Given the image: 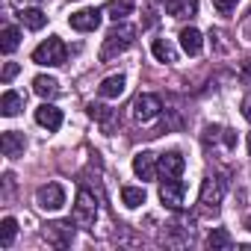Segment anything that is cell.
<instances>
[{
    "label": "cell",
    "instance_id": "25",
    "mask_svg": "<svg viewBox=\"0 0 251 251\" xmlns=\"http://www.w3.org/2000/svg\"><path fill=\"white\" fill-rule=\"evenodd\" d=\"M18 45H21V33H18L15 27H3V33H0V50H3V53H12Z\"/></svg>",
    "mask_w": 251,
    "mask_h": 251
},
{
    "label": "cell",
    "instance_id": "31",
    "mask_svg": "<svg viewBox=\"0 0 251 251\" xmlns=\"http://www.w3.org/2000/svg\"><path fill=\"white\" fill-rule=\"evenodd\" d=\"M245 227H248V230H251V216H248V219H245Z\"/></svg>",
    "mask_w": 251,
    "mask_h": 251
},
{
    "label": "cell",
    "instance_id": "23",
    "mask_svg": "<svg viewBox=\"0 0 251 251\" xmlns=\"http://www.w3.org/2000/svg\"><path fill=\"white\" fill-rule=\"evenodd\" d=\"M21 24L24 27H30V30H42L45 24H48V15L42 12V9H21Z\"/></svg>",
    "mask_w": 251,
    "mask_h": 251
},
{
    "label": "cell",
    "instance_id": "1",
    "mask_svg": "<svg viewBox=\"0 0 251 251\" xmlns=\"http://www.w3.org/2000/svg\"><path fill=\"white\" fill-rule=\"evenodd\" d=\"M133 42H136V27L115 21V27H112V30L106 33V39H103V48H100V59H103V62H109L112 56H118V53H124V50H127Z\"/></svg>",
    "mask_w": 251,
    "mask_h": 251
},
{
    "label": "cell",
    "instance_id": "27",
    "mask_svg": "<svg viewBox=\"0 0 251 251\" xmlns=\"http://www.w3.org/2000/svg\"><path fill=\"white\" fill-rule=\"evenodd\" d=\"M89 115H92V118H100V121H103V127L109 130V124H112V112H109L106 106H100V103H89Z\"/></svg>",
    "mask_w": 251,
    "mask_h": 251
},
{
    "label": "cell",
    "instance_id": "11",
    "mask_svg": "<svg viewBox=\"0 0 251 251\" xmlns=\"http://www.w3.org/2000/svg\"><path fill=\"white\" fill-rule=\"evenodd\" d=\"M133 175H136L139 180H154V177L160 175L157 157H154L151 151H139V154L133 157Z\"/></svg>",
    "mask_w": 251,
    "mask_h": 251
},
{
    "label": "cell",
    "instance_id": "6",
    "mask_svg": "<svg viewBox=\"0 0 251 251\" xmlns=\"http://www.w3.org/2000/svg\"><path fill=\"white\" fill-rule=\"evenodd\" d=\"M183 195H186L183 180L172 177V180H163V183H160V201H163L169 210H180V207H183Z\"/></svg>",
    "mask_w": 251,
    "mask_h": 251
},
{
    "label": "cell",
    "instance_id": "32",
    "mask_svg": "<svg viewBox=\"0 0 251 251\" xmlns=\"http://www.w3.org/2000/svg\"><path fill=\"white\" fill-rule=\"evenodd\" d=\"M18 3H27V0H18ZM33 3H39V0H33Z\"/></svg>",
    "mask_w": 251,
    "mask_h": 251
},
{
    "label": "cell",
    "instance_id": "14",
    "mask_svg": "<svg viewBox=\"0 0 251 251\" xmlns=\"http://www.w3.org/2000/svg\"><path fill=\"white\" fill-rule=\"evenodd\" d=\"M24 133H18V130H6L3 136H0V148H3V157H9V160H15V157H21L24 154Z\"/></svg>",
    "mask_w": 251,
    "mask_h": 251
},
{
    "label": "cell",
    "instance_id": "4",
    "mask_svg": "<svg viewBox=\"0 0 251 251\" xmlns=\"http://www.w3.org/2000/svg\"><path fill=\"white\" fill-rule=\"evenodd\" d=\"M36 204H39L45 213H56V210L65 207V189H62L59 183H45V186H39V192H36Z\"/></svg>",
    "mask_w": 251,
    "mask_h": 251
},
{
    "label": "cell",
    "instance_id": "17",
    "mask_svg": "<svg viewBox=\"0 0 251 251\" xmlns=\"http://www.w3.org/2000/svg\"><path fill=\"white\" fill-rule=\"evenodd\" d=\"M124 86H127L124 74H112V77L100 80V86H98V95H100V98H118V95L124 92Z\"/></svg>",
    "mask_w": 251,
    "mask_h": 251
},
{
    "label": "cell",
    "instance_id": "16",
    "mask_svg": "<svg viewBox=\"0 0 251 251\" xmlns=\"http://www.w3.org/2000/svg\"><path fill=\"white\" fill-rule=\"evenodd\" d=\"M166 12L172 18H192L198 12V3L195 0H166Z\"/></svg>",
    "mask_w": 251,
    "mask_h": 251
},
{
    "label": "cell",
    "instance_id": "20",
    "mask_svg": "<svg viewBox=\"0 0 251 251\" xmlns=\"http://www.w3.org/2000/svg\"><path fill=\"white\" fill-rule=\"evenodd\" d=\"M133 6H136V0H109V3H106V15L112 21H124L133 12Z\"/></svg>",
    "mask_w": 251,
    "mask_h": 251
},
{
    "label": "cell",
    "instance_id": "21",
    "mask_svg": "<svg viewBox=\"0 0 251 251\" xmlns=\"http://www.w3.org/2000/svg\"><path fill=\"white\" fill-rule=\"evenodd\" d=\"M151 53H154L160 62H177V50H175V45H172L169 39H154Z\"/></svg>",
    "mask_w": 251,
    "mask_h": 251
},
{
    "label": "cell",
    "instance_id": "18",
    "mask_svg": "<svg viewBox=\"0 0 251 251\" xmlns=\"http://www.w3.org/2000/svg\"><path fill=\"white\" fill-rule=\"evenodd\" d=\"M33 92L42 95V98H56V95H59V83H56V77L39 74V77L33 80Z\"/></svg>",
    "mask_w": 251,
    "mask_h": 251
},
{
    "label": "cell",
    "instance_id": "19",
    "mask_svg": "<svg viewBox=\"0 0 251 251\" xmlns=\"http://www.w3.org/2000/svg\"><path fill=\"white\" fill-rule=\"evenodd\" d=\"M21 109H24V98L18 92H3V98H0V112H3L6 118H12Z\"/></svg>",
    "mask_w": 251,
    "mask_h": 251
},
{
    "label": "cell",
    "instance_id": "8",
    "mask_svg": "<svg viewBox=\"0 0 251 251\" xmlns=\"http://www.w3.org/2000/svg\"><path fill=\"white\" fill-rule=\"evenodd\" d=\"M160 109H163V103H160V98L157 95H139L136 100H133V118L136 121H154L157 115H160Z\"/></svg>",
    "mask_w": 251,
    "mask_h": 251
},
{
    "label": "cell",
    "instance_id": "24",
    "mask_svg": "<svg viewBox=\"0 0 251 251\" xmlns=\"http://www.w3.org/2000/svg\"><path fill=\"white\" fill-rule=\"evenodd\" d=\"M207 245H210L213 251H222V248H230L233 239H230V233H227L225 227H213L210 236H207Z\"/></svg>",
    "mask_w": 251,
    "mask_h": 251
},
{
    "label": "cell",
    "instance_id": "12",
    "mask_svg": "<svg viewBox=\"0 0 251 251\" xmlns=\"http://www.w3.org/2000/svg\"><path fill=\"white\" fill-rule=\"evenodd\" d=\"M204 142L207 145H225V151H233L236 148V133L227 130V127H207L204 130Z\"/></svg>",
    "mask_w": 251,
    "mask_h": 251
},
{
    "label": "cell",
    "instance_id": "22",
    "mask_svg": "<svg viewBox=\"0 0 251 251\" xmlns=\"http://www.w3.org/2000/svg\"><path fill=\"white\" fill-rule=\"evenodd\" d=\"M145 198H148V195H145L142 186H124V189H121V204H124V207H130V210L142 207Z\"/></svg>",
    "mask_w": 251,
    "mask_h": 251
},
{
    "label": "cell",
    "instance_id": "10",
    "mask_svg": "<svg viewBox=\"0 0 251 251\" xmlns=\"http://www.w3.org/2000/svg\"><path fill=\"white\" fill-rule=\"evenodd\" d=\"M183 166H186V160H183V154H180V151H169V154H163V157H160V163H157V169H160L163 180L180 177V175H183Z\"/></svg>",
    "mask_w": 251,
    "mask_h": 251
},
{
    "label": "cell",
    "instance_id": "9",
    "mask_svg": "<svg viewBox=\"0 0 251 251\" xmlns=\"http://www.w3.org/2000/svg\"><path fill=\"white\" fill-rule=\"evenodd\" d=\"M100 9H95V6H86V9H80V12H74L71 18H68V24L77 30V33H92V30H98V24H100Z\"/></svg>",
    "mask_w": 251,
    "mask_h": 251
},
{
    "label": "cell",
    "instance_id": "13",
    "mask_svg": "<svg viewBox=\"0 0 251 251\" xmlns=\"http://www.w3.org/2000/svg\"><path fill=\"white\" fill-rule=\"evenodd\" d=\"M36 121L42 124V127H48V130L53 133V130H59V127H62V109H56L53 103H42V106L36 109Z\"/></svg>",
    "mask_w": 251,
    "mask_h": 251
},
{
    "label": "cell",
    "instance_id": "29",
    "mask_svg": "<svg viewBox=\"0 0 251 251\" xmlns=\"http://www.w3.org/2000/svg\"><path fill=\"white\" fill-rule=\"evenodd\" d=\"M18 71H21V68H18L15 62H6V68H3V83H9V80L18 74Z\"/></svg>",
    "mask_w": 251,
    "mask_h": 251
},
{
    "label": "cell",
    "instance_id": "30",
    "mask_svg": "<svg viewBox=\"0 0 251 251\" xmlns=\"http://www.w3.org/2000/svg\"><path fill=\"white\" fill-rule=\"evenodd\" d=\"M242 115L251 121V95H245V98H242Z\"/></svg>",
    "mask_w": 251,
    "mask_h": 251
},
{
    "label": "cell",
    "instance_id": "5",
    "mask_svg": "<svg viewBox=\"0 0 251 251\" xmlns=\"http://www.w3.org/2000/svg\"><path fill=\"white\" fill-rule=\"evenodd\" d=\"M222 183L216 180V177H207L204 183H201V195H198V204H201V210L204 213H219V204H222Z\"/></svg>",
    "mask_w": 251,
    "mask_h": 251
},
{
    "label": "cell",
    "instance_id": "15",
    "mask_svg": "<svg viewBox=\"0 0 251 251\" xmlns=\"http://www.w3.org/2000/svg\"><path fill=\"white\" fill-rule=\"evenodd\" d=\"M180 48H183L189 56H198L201 48H204V36H201L195 27H183V30H180Z\"/></svg>",
    "mask_w": 251,
    "mask_h": 251
},
{
    "label": "cell",
    "instance_id": "3",
    "mask_svg": "<svg viewBox=\"0 0 251 251\" xmlns=\"http://www.w3.org/2000/svg\"><path fill=\"white\" fill-rule=\"evenodd\" d=\"M98 219V204H95V195L83 186L77 192V204H74V222L83 225V227H92Z\"/></svg>",
    "mask_w": 251,
    "mask_h": 251
},
{
    "label": "cell",
    "instance_id": "2",
    "mask_svg": "<svg viewBox=\"0 0 251 251\" xmlns=\"http://www.w3.org/2000/svg\"><path fill=\"white\" fill-rule=\"evenodd\" d=\"M65 56H68V50H65L62 39H56V36L45 39V42L33 50V62H36V65H50V68H53V65H62Z\"/></svg>",
    "mask_w": 251,
    "mask_h": 251
},
{
    "label": "cell",
    "instance_id": "28",
    "mask_svg": "<svg viewBox=\"0 0 251 251\" xmlns=\"http://www.w3.org/2000/svg\"><path fill=\"white\" fill-rule=\"evenodd\" d=\"M236 3H239V0H213V6L219 9V15H230L236 9Z\"/></svg>",
    "mask_w": 251,
    "mask_h": 251
},
{
    "label": "cell",
    "instance_id": "26",
    "mask_svg": "<svg viewBox=\"0 0 251 251\" xmlns=\"http://www.w3.org/2000/svg\"><path fill=\"white\" fill-rule=\"evenodd\" d=\"M15 233H18V222H15L12 216H6L3 222H0V245L9 248V245H12V239H15Z\"/></svg>",
    "mask_w": 251,
    "mask_h": 251
},
{
    "label": "cell",
    "instance_id": "7",
    "mask_svg": "<svg viewBox=\"0 0 251 251\" xmlns=\"http://www.w3.org/2000/svg\"><path fill=\"white\" fill-rule=\"evenodd\" d=\"M77 225V222H74ZM74 225L71 222H50L45 227V239L53 245V248H68L71 239H74Z\"/></svg>",
    "mask_w": 251,
    "mask_h": 251
}]
</instances>
